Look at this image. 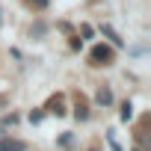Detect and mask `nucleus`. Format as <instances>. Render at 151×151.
Segmentation results:
<instances>
[{
	"mask_svg": "<svg viewBox=\"0 0 151 151\" xmlns=\"http://www.w3.org/2000/svg\"><path fill=\"white\" fill-rule=\"evenodd\" d=\"M89 56H92V65H110L113 62V47L110 45H95Z\"/></svg>",
	"mask_w": 151,
	"mask_h": 151,
	"instance_id": "f257e3e1",
	"label": "nucleus"
},
{
	"mask_svg": "<svg viewBox=\"0 0 151 151\" xmlns=\"http://www.w3.org/2000/svg\"><path fill=\"white\" fill-rule=\"evenodd\" d=\"M47 113H56V116H65V107H62V95H53L47 101Z\"/></svg>",
	"mask_w": 151,
	"mask_h": 151,
	"instance_id": "39448f33",
	"label": "nucleus"
},
{
	"mask_svg": "<svg viewBox=\"0 0 151 151\" xmlns=\"http://www.w3.org/2000/svg\"><path fill=\"white\" fill-rule=\"evenodd\" d=\"M0 151H27V142L24 139H0Z\"/></svg>",
	"mask_w": 151,
	"mask_h": 151,
	"instance_id": "7ed1b4c3",
	"label": "nucleus"
},
{
	"mask_svg": "<svg viewBox=\"0 0 151 151\" xmlns=\"http://www.w3.org/2000/svg\"><path fill=\"white\" fill-rule=\"evenodd\" d=\"M101 33H104L110 42H113V47H122V45H124V42H122V36H119V33H116L110 24H104V27H101Z\"/></svg>",
	"mask_w": 151,
	"mask_h": 151,
	"instance_id": "20e7f679",
	"label": "nucleus"
},
{
	"mask_svg": "<svg viewBox=\"0 0 151 151\" xmlns=\"http://www.w3.org/2000/svg\"><path fill=\"white\" fill-rule=\"evenodd\" d=\"M119 116H122V122H130V119H133V104H130V101H124Z\"/></svg>",
	"mask_w": 151,
	"mask_h": 151,
	"instance_id": "0eeeda50",
	"label": "nucleus"
},
{
	"mask_svg": "<svg viewBox=\"0 0 151 151\" xmlns=\"http://www.w3.org/2000/svg\"><path fill=\"white\" fill-rule=\"evenodd\" d=\"M42 119H45V113H42V110H33V113H30V122H33V124H39Z\"/></svg>",
	"mask_w": 151,
	"mask_h": 151,
	"instance_id": "1a4fd4ad",
	"label": "nucleus"
},
{
	"mask_svg": "<svg viewBox=\"0 0 151 151\" xmlns=\"http://www.w3.org/2000/svg\"><path fill=\"white\" fill-rule=\"evenodd\" d=\"M80 33H83L86 39H92V27H89V24H83V27H80Z\"/></svg>",
	"mask_w": 151,
	"mask_h": 151,
	"instance_id": "9b49d317",
	"label": "nucleus"
},
{
	"mask_svg": "<svg viewBox=\"0 0 151 151\" xmlns=\"http://www.w3.org/2000/svg\"><path fill=\"white\" fill-rule=\"evenodd\" d=\"M133 151H142V148H133Z\"/></svg>",
	"mask_w": 151,
	"mask_h": 151,
	"instance_id": "f8f14e48",
	"label": "nucleus"
},
{
	"mask_svg": "<svg viewBox=\"0 0 151 151\" xmlns=\"http://www.w3.org/2000/svg\"><path fill=\"white\" fill-rule=\"evenodd\" d=\"M30 6H36V9H45V6H47V0H30Z\"/></svg>",
	"mask_w": 151,
	"mask_h": 151,
	"instance_id": "9d476101",
	"label": "nucleus"
},
{
	"mask_svg": "<svg viewBox=\"0 0 151 151\" xmlns=\"http://www.w3.org/2000/svg\"><path fill=\"white\" fill-rule=\"evenodd\" d=\"M92 151H98V148H92Z\"/></svg>",
	"mask_w": 151,
	"mask_h": 151,
	"instance_id": "ddd939ff",
	"label": "nucleus"
},
{
	"mask_svg": "<svg viewBox=\"0 0 151 151\" xmlns=\"http://www.w3.org/2000/svg\"><path fill=\"white\" fill-rule=\"evenodd\" d=\"M74 119L77 122H86L89 119V101L83 95H77V104H74Z\"/></svg>",
	"mask_w": 151,
	"mask_h": 151,
	"instance_id": "f03ea898",
	"label": "nucleus"
},
{
	"mask_svg": "<svg viewBox=\"0 0 151 151\" xmlns=\"http://www.w3.org/2000/svg\"><path fill=\"white\" fill-rule=\"evenodd\" d=\"M95 98H98V104H104V107H110V104H113V92H110V89H107V86H101V89H98V95H95Z\"/></svg>",
	"mask_w": 151,
	"mask_h": 151,
	"instance_id": "423d86ee",
	"label": "nucleus"
},
{
	"mask_svg": "<svg viewBox=\"0 0 151 151\" xmlns=\"http://www.w3.org/2000/svg\"><path fill=\"white\" fill-rule=\"evenodd\" d=\"M107 142H110V148H113V151H122V145L116 142V136H113V130H107Z\"/></svg>",
	"mask_w": 151,
	"mask_h": 151,
	"instance_id": "6e6552de",
	"label": "nucleus"
}]
</instances>
